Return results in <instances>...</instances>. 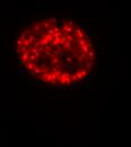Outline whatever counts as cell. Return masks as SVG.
<instances>
[{"mask_svg":"<svg viewBox=\"0 0 131 147\" xmlns=\"http://www.w3.org/2000/svg\"><path fill=\"white\" fill-rule=\"evenodd\" d=\"M15 52L30 76L64 90L86 83L97 62V50L87 28L62 17L38 18L26 25L15 41Z\"/></svg>","mask_w":131,"mask_h":147,"instance_id":"1","label":"cell"}]
</instances>
